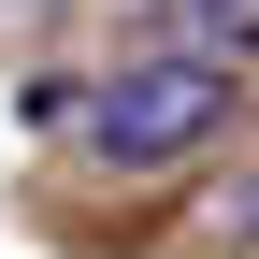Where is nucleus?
Here are the masks:
<instances>
[{
	"instance_id": "1",
	"label": "nucleus",
	"mask_w": 259,
	"mask_h": 259,
	"mask_svg": "<svg viewBox=\"0 0 259 259\" xmlns=\"http://www.w3.org/2000/svg\"><path fill=\"white\" fill-rule=\"evenodd\" d=\"M216 130H231V58H202V44L130 58V72L87 87V158H101V173H173V158H202Z\"/></svg>"
},
{
	"instance_id": "2",
	"label": "nucleus",
	"mask_w": 259,
	"mask_h": 259,
	"mask_svg": "<svg viewBox=\"0 0 259 259\" xmlns=\"http://www.w3.org/2000/svg\"><path fill=\"white\" fill-rule=\"evenodd\" d=\"M158 15H173V29H187V44H202V58H216V44H245V29H259V0H158Z\"/></svg>"
}]
</instances>
